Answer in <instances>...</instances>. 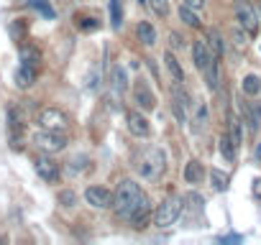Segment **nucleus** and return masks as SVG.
I'll return each mask as SVG.
<instances>
[{
    "label": "nucleus",
    "instance_id": "11",
    "mask_svg": "<svg viewBox=\"0 0 261 245\" xmlns=\"http://www.w3.org/2000/svg\"><path fill=\"white\" fill-rule=\"evenodd\" d=\"M125 89H128V77H125V69L118 64V67H113V72H110V100H113V105L123 97Z\"/></svg>",
    "mask_w": 261,
    "mask_h": 245
},
{
    "label": "nucleus",
    "instance_id": "25",
    "mask_svg": "<svg viewBox=\"0 0 261 245\" xmlns=\"http://www.w3.org/2000/svg\"><path fill=\"white\" fill-rule=\"evenodd\" d=\"M241 89H243V95L256 97V95L261 92V79H258L256 74H246V77H243V82H241Z\"/></svg>",
    "mask_w": 261,
    "mask_h": 245
},
{
    "label": "nucleus",
    "instance_id": "22",
    "mask_svg": "<svg viewBox=\"0 0 261 245\" xmlns=\"http://www.w3.org/2000/svg\"><path fill=\"white\" fill-rule=\"evenodd\" d=\"M136 34H139V41H141L144 46H154V44H156V28H154L149 21H141L139 28H136Z\"/></svg>",
    "mask_w": 261,
    "mask_h": 245
},
{
    "label": "nucleus",
    "instance_id": "12",
    "mask_svg": "<svg viewBox=\"0 0 261 245\" xmlns=\"http://www.w3.org/2000/svg\"><path fill=\"white\" fill-rule=\"evenodd\" d=\"M172 97H174V112H177L179 122H182V120H187V115H190V110H192V102H190L187 89H185L182 84H177V82H174V87H172Z\"/></svg>",
    "mask_w": 261,
    "mask_h": 245
},
{
    "label": "nucleus",
    "instance_id": "21",
    "mask_svg": "<svg viewBox=\"0 0 261 245\" xmlns=\"http://www.w3.org/2000/svg\"><path fill=\"white\" fill-rule=\"evenodd\" d=\"M228 136L236 146L243 143V120L236 117V115H228Z\"/></svg>",
    "mask_w": 261,
    "mask_h": 245
},
{
    "label": "nucleus",
    "instance_id": "35",
    "mask_svg": "<svg viewBox=\"0 0 261 245\" xmlns=\"http://www.w3.org/2000/svg\"><path fill=\"white\" fill-rule=\"evenodd\" d=\"M169 49H172V51L185 49V36H179L177 31H174V34H169Z\"/></svg>",
    "mask_w": 261,
    "mask_h": 245
},
{
    "label": "nucleus",
    "instance_id": "36",
    "mask_svg": "<svg viewBox=\"0 0 261 245\" xmlns=\"http://www.w3.org/2000/svg\"><path fill=\"white\" fill-rule=\"evenodd\" d=\"M85 166H87V156H77V159H72V161H69V171H72V174L82 171Z\"/></svg>",
    "mask_w": 261,
    "mask_h": 245
},
{
    "label": "nucleus",
    "instance_id": "27",
    "mask_svg": "<svg viewBox=\"0 0 261 245\" xmlns=\"http://www.w3.org/2000/svg\"><path fill=\"white\" fill-rule=\"evenodd\" d=\"M179 18H182L190 28H200V18H197V13H195L190 6H185V3L179 6Z\"/></svg>",
    "mask_w": 261,
    "mask_h": 245
},
{
    "label": "nucleus",
    "instance_id": "29",
    "mask_svg": "<svg viewBox=\"0 0 261 245\" xmlns=\"http://www.w3.org/2000/svg\"><path fill=\"white\" fill-rule=\"evenodd\" d=\"M110 23H113L115 31L123 23V6H120V0H110Z\"/></svg>",
    "mask_w": 261,
    "mask_h": 245
},
{
    "label": "nucleus",
    "instance_id": "34",
    "mask_svg": "<svg viewBox=\"0 0 261 245\" xmlns=\"http://www.w3.org/2000/svg\"><path fill=\"white\" fill-rule=\"evenodd\" d=\"M149 8H151L159 18H164V16L169 13V0H149Z\"/></svg>",
    "mask_w": 261,
    "mask_h": 245
},
{
    "label": "nucleus",
    "instance_id": "9",
    "mask_svg": "<svg viewBox=\"0 0 261 245\" xmlns=\"http://www.w3.org/2000/svg\"><path fill=\"white\" fill-rule=\"evenodd\" d=\"M34 169H36V174H39L46 184L59 181V164H57V161H51V159H49V154H46V156H39V159L34 161Z\"/></svg>",
    "mask_w": 261,
    "mask_h": 245
},
{
    "label": "nucleus",
    "instance_id": "37",
    "mask_svg": "<svg viewBox=\"0 0 261 245\" xmlns=\"http://www.w3.org/2000/svg\"><path fill=\"white\" fill-rule=\"evenodd\" d=\"M185 6H190L192 11H202L205 8V0H182Z\"/></svg>",
    "mask_w": 261,
    "mask_h": 245
},
{
    "label": "nucleus",
    "instance_id": "43",
    "mask_svg": "<svg viewBox=\"0 0 261 245\" xmlns=\"http://www.w3.org/2000/svg\"><path fill=\"white\" fill-rule=\"evenodd\" d=\"M258 16H261V3H258Z\"/></svg>",
    "mask_w": 261,
    "mask_h": 245
},
{
    "label": "nucleus",
    "instance_id": "44",
    "mask_svg": "<svg viewBox=\"0 0 261 245\" xmlns=\"http://www.w3.org/2000/svg\"><path fill=\"white\" fill-rule=\"evenodd\" d=\"M139 3H149V0H139Z\"/></svg>",
    "mask_w": 261,
    "mask_h": 245
},
{
    "label": "nucleus",
    "instance_id": "2",
    "mask_svg": "<svg viewBox=\"0 0 261 245\" xmlns=\"http://www.w3.org/2000/svg\"><path fill=\"white\" fill-rule=\"evenodd\" d=\"M164 169H167V156H164V151L156 148V146H149V148L139 156V161H136V171H139L144 179H149V181H156V179L164 174Z\"/></svg>",
    "mask_w": 261,
    "mask_h": 245
},
{
    "label": "nucleus",
    "instance_id": "31",
    "mask_svg": "<svg viewBox=\"0 0 261 245\" xmlns=\"http://www.w3.org/2000/svg\"><path fill=\"white\" fill-rule=\"evenodd\" d=\"M230 41H233V49L241 54V51H246V46H248V36L241 31V28H236L233 34H230Z\"/></svg>",
    "mask_w": 261,
    "mask_h": 245
},
{
    "label": "nucleus",
    "instance_id": "42",
    "mask_svg": "<svg viewBox=\"0 0 261 245\" xmlns=\"http://www.w3.org/2000/svg\"><path fill=\"white\" fill-rule=\"evenodd\" d=\"M220 240H223V242H241L243 237H241V235H230V237H220Z\"/></svg>",
    "mask_w": 261,
    "mask_h": 245
},
{
    "label": "nucleus",
    "instance_id": "6",
    "mask_svg": "<svg viewBox=\"0 0 261 245\" xmlns=\"http://www.w3.org/2000/svg\"><path fill=\"white\" fill-rule=\"evenodd\" d=\"M39 126L41 128H46V131H67L69 128V117H67V112L64 110H59V107H44L41 112H39Z\"/></svg>",
    "mask_w": 261,
    "mask_h": 245
},
{
    "label": "nucleus",
    "instance_id": "15",
    "mask_svg": "<svg viewBox=\"0 0 261 245\" xmlns=\"http://www.w3.org/2000/svg\"><path fill=\"white\" fill-rule=\"evenodd\" d=\"M238 112H241V120L246 122V131L251 133V136H256V131L261 128L258 126V120H256V115H253V110H251V102H238Z\"/></svg>",
    "mask_w": 261,
    "mask_h": 245
},
{
    "label": "nucleus",
    "instance_id": "8",
    "mask_svg": "<svg viewBox=\"0 0 261 245\" xmlns=\"http://www.w3.org/2000/svg\"><path fill=\"white\" fill-rule=\"evenodd\" d=\"M125 126H128V133L136 136V138H149V133H151L149 120L139 110H128L125 112Z\"/></svg>",
    "mask_w": 261,
    "mask_h": 245
},
{
    "label": "nucleus",
    "instance_id": "20",
    "mask_svg": "<svg viewBox=\"0 0 261 245\" xmlns=\"http://www.w3.org/2000/svg\"><path fill=\"white\" fill-rule=\"evenodd\" d=\"M218 151H220V156H223L228 164H233V161H236V151H238V146L230 141V136H228V133H223V136H220V141H218Z\"/></svg>",
    "mask_w": 261,
    "mask_h": 245
},
{
    "label": "nucleus",
    "instance_id": "14",
    "mask_svg": "<svg viewBox=\"0 0 261 245\" xmlns=\"http://www.w3.org/2000/svg\"><path fill=\"white\" fill-rule=\"evenodd\" d=\"M134 100L139 102L141 110H154V107H156V97H154V92L149 89V84H146L144 79L136 82V87H134Z\"/></svg>",
    "mask_w": 261,
    "mask_h": 245
},
{
    "label": "nucleus",
    "instance_id": "38",
    "mask_svg": "<svg viewBox=\"0 0 261 245\" xmlns=\"http://www.w3.org/2000/svg\"><path fill=\"white\" fill-rule=\"evenodd\" d=\"M21 34H23V23H18V21H16V23L11 26V36L18 41V39H21Z\"/></svg>",
    "mask_w": 261,
    "mask_h": 245
},
{
    "label": "nucleus",
    "instance_id": "16",
    "mask_svg": "<svg viewBox=\"0 0 261 245\" xmlns=\"http://www.w3.org/2000/svg\"><path fill=\"white\" fill-rule=\"evenodd\" d=\"M164 64H167V72H169L172 82L182 84V82H185V72H182V67H179V62H177V56H174V51H172V49H169V51H164Z\"/></svg>",
    "mask_w": 261,
    "mask_h": 245
},
{
    "label": "nucleus",
    "instance_id": "30",
    "mask_svg": "<svg viewBox=\"0 0 261 245\" xmlns=\"http://www.w3.org/2000/svg\"><path fill=\"white\" fill-rule=\"evenodd\" d=\"M205 120H207V107H205V105H197V107H195V115H192V122H195L192 131H195V133H200V128L205 126Z\"/></svg>",
    "mask_w": 261,
    "mask_h": 245
},
{
    "label": "nucleus",
    "instance_id": "40",
    "mask_svg": "<svg viewBox=\"0 0 261 245\" xmlns=\"http://www.w3.org/2000/svg\"><path fill=\"white\" fill-rule=\"evenodd\" d=\"M253 197L261 202V176H258V179H253Z\"/></svg>",
    "mask_w": 261,
    "mask_h": 245
},
{
    "label": "nucleus",
    "instance_id": "41",
    "mask_svg": "<svg viewBox=\"0 0 261 245\" xmlns=\"http://www.w3.org/2000/svg\"><path fill=\"white\" fill-rule=\"evenodd\" d=\"M253 164H261V143L253 146Z\"/></svg>",
    "mask_w": 261,
    "mask_h": 245
},
{
    "label": "nucleus",
    "instance_id": "33",
    "mask_svg": "<svg viewBox=\"0 0 261 245\" xmlns=\"http://www.w3.org/2000/svg\"><path fill=\"white\" fill-rule=\"evenodd\" d=\"M57 202H59L62 207H74V204H77V194H74L72 189H62L59 197H57Z\"/></svg>",
    "mask_w": 261,
    "mask_h": 245
},
{
    "label": "nucleus",
    "instance_id": "1",
    "mask_svg": "<svg viewBox=\"0 0 261 245\" xmlns=\"http://www.w3.org/2000/svg\"><path fill=\"white\" fill-rule=\"evenodd\" d=\"M146 194L141 192V187L136 181H130V179H120L118 187H115V199H113V209L118 217H130V212H134L139 207V202L144 199Z\"/></svg>",
    "mask_w": 261,
    "mask_h": 245
},
{
    "label": "nucleus",
    "instance_id": "18",
    "mask_svg": "<svg viewBox=\"0 0 261 245\" xmlns=\"http://www.w3.org/2000/svg\"><path fill=\"white\" fill-rule=\"evenodd\" d=\"M182 176H185V181H187V184H200V181H202V176H205V166H202L197 159H192V161H187V166H185Z\"/></svg>",
    "mask_w": 261,
    "mask_h": 245
},
{
    "label": "nucleus",
    "instance_id": "39",
    "mask_svg": "<svg viewBox=\"0 0 261 245\" xmlns=\"http://www.w3.org/2000/svg\"><path fill=\"white\" fill-rule=\"evenodd\" d=\"M251 110H253V115H256V120H258V126H261V102H258V100H251Z\"/></svg>",
    "mask_w": 261,
    "mask_h": 245
},
{
    "label": "nucleus",
    "instance_id": "24",
    "mask_svg": "<svg viewBox=\"0 0 261 245\" xmlns=\"http://www.w3.org/2000/svg\"><path fill=\"white\" fill-rule=\"evenodd\" d=\"M21 62H23L26 67L39 69V64H41V51H39L36 46H21Z\"/></svg>",
    "mask_w": 261,
    "mask_h": 245
},
{
    "label": "nucleus",
    "instance_id": "17",
    "mask_svg": "<svg viewBox=\"0 0 261 245\" xmlns=\"http://www.w3.org/2000/svg\"><path fill=\"white\" fill-rule=\"evenodd\" d=\"M13 79H16V87H21V89H29V87L36 82V69H34V67H26V64H21V67L16 69Z\"/></svg>",
    "mask_w": 261,
    "mask_h": 245
},
{
    "label": "nucleus",
    "instance_id": "23",
    "mask_svg": "<svg viewBox=\"0 0 261 245\" xmlns=\"http://www.w3.org/2000/svg\"><path fill=\"white\" fill-rule=\"evenodd\" d=\"M202 74H205V82H207V89H213V92H218V87H220V62L215 59V62H213V64H210V67H207V69L202 72Z\"/></svg>",
    "mask_w": 261,
    "mask_h": 245
},
{
    "label": "nucleus",
    "instance_id": "4",
    "mask_svg": "<svg viewBox=\"0 0 261 245\" xmlns=\"http://www.w3.org/2000/svg\"><path fill=\"white\" fill-rule=\"evenodd\" d=\"M233 16L243 26V31L248 36L258 34V13H256V8L248 3V0H236V3H233Z\"/></svg>",
    "mask_w": 261,
    "mask_h": 245
},
{
    "label": "nucleus",
    "instance_id": "32",
    "mask_svg": "<svg viewBox=\"0 0 261 245\" xmlns=\"http://www.w3.org/2000/svg\"><path fill=\"white\" fill-rule=\"evenodd\" d=\"M77 28H80V31H85V34H92V31H97V28H100V21H97V18H92V16H87V18H80V21H77Z\"/></svg>",
    "mask_w": 261,
    "mask_h": 245
},
{
    "label": "nucleus",
    "instance_id": "7",
    "mask_svg": "<svg viewBox=\"0 0 261 245\" xmlns=\"http://www.w3.org/2000/svg\"><path fill=\"white\" fill-rule=\"evenodd\" d=\"M85 199L95 209H110L113 207V199H115V192H110L105 187H87L85 189Z\"/></svg>",
    "mask_w": 261,
    "mask_h": 245
},
{
    "label": "nucleus",
    "instance_id": "26",
    "mask_svg": "<svg viewBox=\"0 0 261 245\" xmlns=\"http://www.w3.org/2000/svg\"><path fill=\"white\" fill-rule=\"evenodd\" d=\"M210 181H213V189L215 192H225L228 184H230V176L223 174L220 169H210Z\"/></svg>",
    "mask_w": 261,
    "mask_h": 245
},
{
    "label": "nucleus",
    "instance_id": "5",
    "mask_svg": "<svg viewBox=\"0 0 261 245\" xmlns=\"http://www.w3.org/2000/svg\"><path fill=\"white\" fill-rule=\"evenodd\" d=\"M34 143H36V148L39 151H44V154H59V151H64L67 148V136L62 133V131H46V128H41L36 136H34Z\"/></svg>",
    "mask_w": 261,
    "mask_h": 245
},
{
    "label": "nucleus",
    "instance_id": "28",
    "mask_svg": "<svg viewBox=\"0 0 261 245\" xmlns=\"http://www.w3.org/2000/svg\"><path fill=\"white\" fill-rule=\"evenodd\" d=\"M29 6H31L34 11H39L46 21H51V18L57 16V13H54V8L49 6V0H29Z\"/></svg>",
    "mask_w": 261,
    "mask_h": 245
},
{
    "label": "nucleus",
    "instance_id": "10",
    "mask_svg": "<svg viewBox=\"0 0 261 245\" xmlns=\"http://www.w3.org/2000/svg\"><path fill=\"white\" fill-rule=\"evenodd\" d=\"M192 59H195V67H197L200 72H205V69L218 59V56L210 51L207 41H202V39H200V41H195V44H192Z\"/></svg>",
    "mask_w": 261,
    "mask_h": 245
},
{
    "label": "nucleus",
    "instance_id": "13",
    "mask_svg": "<svg viewBox=\"0 0 261 245\" xmlns=\"http://www.w3.org/2000/svg\"><path fill=\"white\" fill-rule=\"evenodd\" d=\"M149 220H151V202H149V197H144V199L139 202V207L130 212L128 222L134 225L136 230H144V227H149Z\"/></svg>",
    "mask_w": 261,
    "mask_h": 245
},
{
    "label": "nucleus",
    "instance_id": "3",
    "mask_svg": "<svg viewBox=\"0 0 261 245\" xmlns=\"http://www.w3.org/2000/svg\"><path fill=\"white\" fill-rule=\"evenodd\" d=\"M182 209H185V197H179V194L167 197V199L154 209V225H156V227H169V225H174L177 217L182 215Z\"/></svg>",
    "mask_w": 261,
    "mask_h": 245
},
{
    "label": "nucleus",
    "instance_id": "19",
    "mask_svg": "<svg viewBox=\"0 0 261 245\" xmlns=\"http://www.w3.org/2000/svg\"><path fill=\"white\" fill-rule=\"evenodd\" d=\"M205 41H207L210 51L220 59V56H223V51H225V41H223L220 31H218V28H207V31H205Z\"/></svg>",
    "mask_w": 261,
    "mask_h": 245
}]
</instances>
